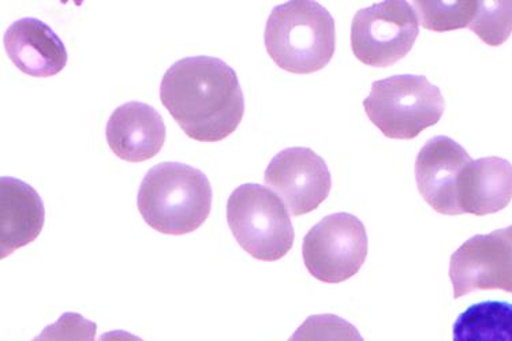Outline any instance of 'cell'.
I'll return each mask as SVG.
<instances>
[{
	"instance_id": "cell-16",
	"label": "cell",
	"mask_w": 512,
	"mask_h": 341,
	"mask_svg": "<svg viewBox=\"0 0 512 341\" xmlns=\"http://www.w3.org/2000/svg\"><path fill=\"white\" fill-rule=\"evenodd\" d=\"M414 3L422 28L432 32H450L469 28L476 16L478 2H418Z\"/></svg>"
},
{
	"instance_id": "cell-18",
	"label": "cell",
	"mask_w": 512,
	"mask_h": 341,
	"mask_svg": "<svg viewBox=\"0 0 512 341\" xmlns=\"http://www.w3.org/2000/svg\"><path fill=\"white\" fill-rule=\"evenodd\" d=\"M289 341H365L358 329L335 314L310 316Z\"/></svg>"
},
{
	"instance_id": "cell-2",
	"label": "cell",
	"mask_w": 512,
	"mask_h": 341,
	"mask_svg": "<svg viewBox=\"0 0 512 341\" xmlns=\"http://www.w3.org/2000/svg\"><path fill=\"white\" fill-rule=\"evenodd\" d=\"M138 211L153 230L185 235L207 221L212 209V187L203 171L188 164L160 163L141 182Z\"/></svg>"
},
{
	"instance_id": "cell-19",
	"label": "cell",
	"mask_w": 512,
	"mask_h": 341,
	"mask_svg": "<svg viewBox=\"0 0 512 341\" xmlns=\"http://www.w3.org/2000/svg\"><path fill=\"white\" fill-rule=\"evenodd\" d=\"M97 325L78 313H65L54 324L46 326L41 337L51 341H95Z\"/></svg>"
},
{
	"instance_id": "cell-7",
	"label": "cell",
	"mask_w": 512,
	"mask_h": 341,
	"mask_svg": "<svg viewBox=\"0 0 512 341\" xmlns=\"http://www.w3.org/2000/svg\"><path fill=\"white\" fill-rule=\"evenodd\" d=\"M302 256L310 275L323 283L351 279L368 257L364 223L346 212L324 217L305 235Z\"/></svg>"
},
{
	"instance_id": "cell-12",
	"label": "cell",
	"mask_w": 512,
	"mask_h": 341,
	"mask_svg": "<svg viewBox=\"0 0 512 341\" xmlns=\"http://www.w3.org/2000/svg\"><path fill=\"white\" fill-rule=\"evenodd\" d=\"M3 43L11 62L28 76H56L67 65L65 44L46 22L37 18L26 17L13 22Z\"/></svg>"
},
{
	"instance_id": "cell-11",
	"label": "cell",
	"mask_w": 512,
	"mask_h": 341,
	"mask_svg": "<svg viewBox=\"0 0 512 341\" xmlns=\"http://www.w3.org/2000/svg\"><path fill=\"white\" fill-rule=\"evenodd\" d=\"M106 136L111 151L119 159L142 163L162 151L166 125L155 108L141 101H129L112 112Z\"/></svg>"
},
{
	"instance_id": "cell-3",
	"label": "cell",
	"mask_w": 512,
	"mask_h": 341,
	"mask_svg": "<svg viewBox=\"0 0 512 341\" xmlns=\"http://www.w3.org/2000/svg\"><path fill=\"white\" fill-rule=\"evenodd\" d=\"M265 47L280 69L312 74L334 58L335 21L330 11L312 0H294L272 10L265 26Z\"/></svg>"
},
{
	"instance_id": "cell-10",
	"label": "cell",
	"mask_w": 512,
	"mask_h": 341,
	"mask_svg": "<svg viewBox=\"0 0 512 341\" xmlns=\"http://www.w3.org/2000/svg\"><path fill=\"white\" fill-rule=\"evenodd\" d=\"M469 153L462 145L446 136L426 142L416 160L418 191L426 204L437 213L461 215L458 205V181L470 163Z\"/></svg>"
},
{
	"instance_id": "cell-15",
	"label": "cell",
	"mask_w": 512,
	"mask_h": 341,
	"mask_svg": "<svg viewBox=\"0 0 512 341\" xmlns=\"http://www.w3.org/2000/svg\"><path fill=\"white\" fill-rule=\"evenodd\" d=\"M454 341H512V303L487 301L463 311L452 328Z\"/></svg>"
},
{
	"instance_id": "cell-14",
	"label": "cell",
	"mask_w": 512,
	"mask_h": 341,
	"mask_svg": "<svg viewBox=\"0 0 512 341\" xmlns=\"http://www.w3.org/2000/svg\"><path fill=\"white\" fill-rule=\"evenodd\" d=\"M512 200V164L502 157L472 160L458 181L461 215H492L507 208Z\"/></svg>"
},
{
	"instance_id": "cell-9",
	"label": "cell",
	"mask_w": 512,
	"mask_h": 341,
	"mask_svg": "<svg viewBox=\"0 0 512 341\" xmlns=\"http://www.w3.org/2000/svg\"><path fill=\"white\" fill-rule=\"evenodd\" d=\"M264 179L291 216L316 211L330 196L332 187L330 168L323 157L309 148L279 152L269 163Z\"/></svg>"
},
{
	"instance_id": "cell-5",
	"label": "cell",
	"mask_w": 512,
	"mask_h": 341,
	"mask_svg": "<svg viewBox=\"0 0 512 341\" xmlns=\"http://www.w3.org/2000/svg\"><path fill=\"white\" fill-rule=\"evenodd\" d=\"M227 221L239 246L256 260L278 261L293 249L289 209L267 187L257 183L237 187L227 202Z\"/></svg>"
},
{
	"instance_id": "cell-17",
	"label": "cell",
	"mask_w": 512,
	"mask_h": 341,
	"mask_svg": "<svg viewBox=\"0 0 512 341\" xmlns=\"http://www.w3.org/2000/svg\"><path fill=\"white\" fill-rule=\"evenodd\" d=\"M469 29L488 46H502L512 35V2H478Z\"/></svg>"
},
{
	"instance_id": "cell-4",
	"label": "cell",
	"mask_w": 512,
	"mask_h": 341,
	"mask_svg": "<svg viewBox=\"0 0 512 341\" xmlns=\"http://www.w3.org/2000/svg\"><path fill=\"white\" fill-rule=\"evenodd\" d=\"M366 115L388 138L413 140L435 126L446 110L439 86L425 76L401 74L373 82L364 100Z\"/></svg>"
},
{
	"instance_id": "cell-20",
	"label": "cell",
	"mask_w": 512,
	"mask_h": 341,
	"mask_svg": "<svg viewBox=\"0 0 512 341\" xmlns=\"http://www.w3.org/2000/svg\"><path fill=\"white\" fill-rule=\"evenodd\" d=\"M99 341H144L141 337L126 331H111L100 336Z\"/></svg>"
},
{
	"instance_id": "cell-8",
	"label": "cell",
	"mask_w": 512,
	"mask_h": 341,
	"mask_svg": "<svg viewBox=\"0 0 512 341\" xmlns=\"http://www.w3.org/2000/svg\"><path fill=\"white\" fill-rule=\"evenodd\" d=\"M450 279L455 299L474 291L512 294V226L463 243L451 256Z\"/></svg>"
},
{
	"instance_id": "cell-1",
	"label": "cell",
	"mask_w": 512,
	"mask_h": 341,
	"mask_svg": "<svg viewBox=\"0 0 512 341\" xmlns=\"http://www.w3.org/2000/svg\"><path fill=\"white\" fill-rule=\"evenodd\" d=\"M160 100L186 136L200 142L229 137L245 114L237 73L212 56H190L174 63L160 84Z\"/></svg>"
},
{
	"instance_id": "cell-13",
	"label": "cell",
	"mask_w": 512,
	"mask_h": 341,
	"mask_svg": "<svg viewBox=\"0 0 512 341\" xmlns=\"http://www.w3.org/2000/svg\"><path fill=\"white\" fill-rule=\"evenodd\" d=\"M46 221L39 193L20 179H0V253L9 257L17 249L36 241Z\"/></svg>"
},
{
	"instance_id": "cell-21",
	"label": "cell",
	"mask_w": 512,
	"mask_h": 341,
	"mask_svg": "<svg viewBox=\"0 0 512 341\" xmlns=\"http://www.w3.org/2000/svg\"><path fill=\"white\" fill-rule=\"evenodd\" d=\"M32 341H51L48 339H44V337H41L40 335L36 337V339H33Z\"/></svg>"
},
{
	"instance_id": "cell-6",
	"label": "cell",
	"mask_w": 512,
	"mask_h": 341,
	"mask_svg": "<svg viewBox=\"0 0 512 341\" xmlns=\"http://www.w3.org/2000/svg\"><path fill=\"white\" fill-rule=\"evenodd\" d=\"M420 33V18L405 0H387L358 10L351 24V48L358 61L390 67L411 51Z\"/></svg>"
}]
</instances>
